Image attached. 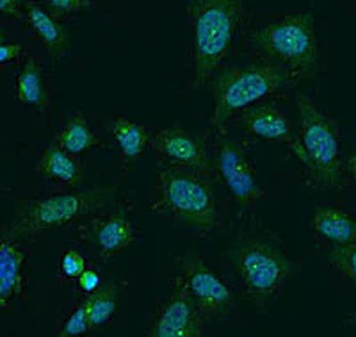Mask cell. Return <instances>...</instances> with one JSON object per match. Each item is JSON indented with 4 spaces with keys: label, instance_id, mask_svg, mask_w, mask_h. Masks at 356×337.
I'll return each instance as SVG.
<instances>
[{
    "label": "cell",
    "instance_id": "6da1fadb",
    "mask_svg": "<svg viewBox=\"0 0 356 337\" xmlns=\"http://www.w3.org/2000/svg\"><path fill=\"white\" fill-rule=\"evenodd\" d=\"M189 24V88L207 91L212 79L235 61L250 27L237 0H195L186 8Z\"/></svg>",
    "mask_w": 356,
    "mask_h": 337
},
{
    "label": "cell",
    "instance_id": "7a4b0ae2",
    "mask_svg": "<svg viewBox=\"0 0 356 337\" xmlns=\"http://www.w3.org/2000/svg\"><path fill=\"white\" fill-rule=\"evenodd\" d=\"M243 47L248 56L264 59L284 73L289 88L316 81L326 65L312 13L284 15L248 33Z\"/></svg>",
    "mask_w": 356,
    "mask_h": 337
},
{
    "label": "cell",
    "instance_id": "3957f363",
    "mask_svg": "<svg viewBox=\"0 0 356 337\" xmlns=\"http://www.w3.org/2000/svg\"><path fill=\"white\" fill-rule=\"evenodd\" d=\"M225 260L239 276L243 298L260 314L267 313L269 301L282 297L298 269L278 236L260 228L241 232L234 246L225 250Z\"/></svg>",
    "mask_w": 356,
    "mask_h": 337
},
{
    "label": "cell",
    "instance_id": "277c9868",
    "mask_svg": "<svg viewBox=\"0 0 356 337\" xmlns=\"http://www.w3.org/2000/svg\"><path fill=\"white\" fill-rule=\"evenodd\" d=\"M296 107L300 130L289 148L301 163L305 180L314 189H342L348 184V177L342 164L339 127L316 98L298 95Z\"/></svg>",
    "mask_w": 356,
    "mask_h": 337
},
{
    "label": "cell",
    "instance_id": "5b68a950",
    "mask_svg": "<svg viewBox=\"0 0 356 337\" xmlns=\"http://www.w3.org/2000/svg\"><path fill=\"white\" fill-rule=\"evenodd\" d=\"M154 214L170 216L182 228L209 236L221 225L218 202L209 180L180 168L157 164L152 200Z\"/></svg>",
    "mask_w": 356,
    "mask_h": 337
},
{
    "label": "cell",
    "instance_id": "8992f818",
    "mask_svg": "<svg viewBox=\"0 0 356 337\" xmlns=\"http://www.w3.org/2000/svg\"><path fill=\"white\" fill-rule=\"evenodd\" d=\"M212 157L214 177L227 187L237 209V216L248 228H260L266 205V189L259 184L257 170L248 155L246 146L235 138L230 129H211L203 132Z\"/></svg>",
    "mask_w": 356,
    "mask_h": 337
},
{
    "label": "cell",
    "instance_id": "52a82bcc",
    "mask_svg": "<svg viewBox=\"0 0 356 337\" xmlns=\"http://www.w3.org/2000/svg\"><path fill=\"white\" fill-rule=\"evenodd\" d=\"M248 57V63L234 61L212 79L207 91L214 95V111L207 127H227L235 114L260 102L273 100L284 88H289L287 79L278 68L259 57Z\"/></svg>",
    "mask_w": 356,
    "mask_h": 337
},
{
    "label": "cell",
    "instance_id": "ba28073f",
    "mask_svg": "<svg viewBox=\"0 0 356 337\" xmlns=\"http://www.w3.org/2000/svg\"><path fill=\"white\" fill-rule=\"evenodd\" d=\"M116 196V186L95 187L88 191L54 193L29 200L20 205L11 224L6 225L4 236L17 241H36L54 228L77 224L86 216L106 207Z\"/></svg>",
    "mask_w": 356,
    "mask_h": 337
},
{
    "label": "cell",
    "instance_id": "9c48e42d",
    "mask_svg": "<svg viewBox=\"0 0 356 337\" xmlns=\"http://www.w3.org/2000/svg\"><path fill=\"white\" fill-rule=\"evenodd\" d=\"M175 275L180 276L205 323H225L234 316L237 311L235 292L202 256L187 252L178 260Z\"/></svg>",
    "mask_w": 356,
    "mask_h": 337
},
{
    "label": "cell",
    "instance_id": "30bf717a",
    "mask_svg": "<svg viewBox=\"0 0 356 337\" xmlns=\"http://www.w3.org/2000/svg\"><path fill=\"white\" fill-rule=\"evenodd\" d=\"M150 146L157 157V164L191 171L209 182L214 179L211 150L203 134L177 125L168 127L152 136Z\"/></svg>",
    "mask_w": 356,
    "mask_h": 337
},
{
    "label": "cell",
    "instance_id": "8fae6325",
    "mask_svg": "<svg viewBox=\"0 0 356 337\" xmlns=\"http://www.w3.org/2000/svg\"><path fill=\"white\" fill-rule=\"evenodd\" d=\"M205 320L180 276H171L170 297L161 301L145 337H207Z\"/></svg>",
    "mask_w": 356,
    "mask_h": 337
},
{
    "label": "cell",
    "instance_id": "7c38bea8",
    "mask_svg": "<svg viewBox=\"0 0 356 337\" xmlns=\"http://www.w3.org/2000/svg\"><path fill=\"white\" fill-rule=\"evenodd\" d=\"M81 236L89 246L97 250L102 262H109L114 256L139 241V230L125 209L116 207L86 221L81 228Z\"/></svg>",
    "mask_w": 356,
    "mask_h": 337
},
{
    "label": "cell",
    "instance_id": "4fadbf2b",
    "mask_svg": "<svg viewBox=\"0 0 356 337\" xmlns=\"http://www.w3.org/2000/svg\"><path fill=\"white\" fill-rule=\"evenodd\" d=\"M27 250L17 240L0 237V313L11 311L27 295Z\"/></svg>",
    "mask_w": 356,
    "mask_h": 337
},
{
    "label": "cell",
    "instance_id": "5bb4252c",
    "mask_svg": "<svg viewBox=\"0 0 356 337\" xmlns=\"http://www.w3.org/2000/svg\"><path fill=\"white\" fill-rule=\"evenodd\" d=\"M230 122L243 129L246 134L266 139V141H284L291 145L296 138L287 113L271 100L248 107L243 113L235 114Z\"/></svg>",
    "mask_w": 356,
    "mask_h": 337
},
{
    "label": "cell",
    "instance_id": "9a60e30c",
    "mask_svg": "<svg viewBox=\"0 0 356 337\" xmlns=\"http://www.w3.org/2000/svg\"><path fill=\"white\" fill-rule=\"evenodd\" d=\"M25 18L29 27L33 29L34 36L41 43L44 52L49 54L50 65L56 68L57 65L70 56V34L61 22H57L47 13V9L40 2H25Z\"/></svg>",
    "mask_w": 356,
    "mask_h": 337
},
{
    "label": "cell",
    "instance_id": "2e32d148",
    "mask_svg": "<svg viewBox=\"0 0 356 337\" xmlns=\"http://www.w3.org/2000/svg\"><path fill=\"white\" fill-rule=\"evenodd\" d=\"M316 236L333 246H348L356 241V219L339 205H319L310 221Z\"/></svg>",
    "mask_w": 356,
    "mask_h": 337
},
{
    "label": "cell",
    "instance_id": "e0dca14e",
    "mask_svg": "<svg viewBox=\"0 0 356 337\" xmlns=\"http://www.w3.org/2000/svg\"><path fill=\"white\" fill-rule=\"evenodd\" d=\"M111 134L120 150V168H129L145 155L150 145L146 125L127 118H116L111 125Z\"/></svg>",
    "mask_w": 356,
    "mask_h": 337
},
{
    "label": "cell",
    "instance_id": "ac0fdd59",
    "mask_svg": "<svg viewBox=\"0 0 356 337\" xmlns=\"http://www.w3.org/2000/svg\"><path fill=\"white\" fill-rule=\"evenodd\" d=\"M36 171L43 177L44 182L75 186L81 177V164L75 161L73 155L54 143L43 150V155L36 164Z\"/></svg>",
    "mask_w": 356,
    "mask_h": 337
},
{
    "label": "cell",
    "instance_id": "d6986e66",
    "mask_svg": "<svg viewBox=\"0 0 356 337\" xmlns=\"http://www.w3.org/2000/svg\"><path fill=\"white\" fill-rule=\"evenodd\" d=\"M17 100L38 109H49L52 106L44 88L43 70L33 56L27 57V61L17 75Z\"/></svg>",
    "mask_w": 356,
    "mask_h": 337
},
{
    "label": "cell",
    "instance_id": "ffe728a7",
    "mask_svg": "<svg viewBox=\"0 0 356 337\" xmlns=\"http://www.w3.org/2000/svg\"><path fill=\"white\" fill-rule=\"evenodd\" d=\"M56 145L70 155H79L102 145L97 130L89 125L82 116L72 114L66 125L56 136Z\"/></svg>",
    "mask_w": 356,
    "mask_h": 337
},
{
    "label": "cell",
    "instance_id": "44dd1931",
    "mask_svg": "<svg viewBox=\"0 0 356 337\" xmlns=\"http://www.w3.org/2000/svg\"><path fill=\"white\" fill-rule=\"evenodd\" d=\"M116 300H118V285L113 281H104L100 288L91 295H86L82 298L88 311L89 329L91 332L107 327L113 321L114 313H116Z\"/></svg>",
    "mask_w": 356,
    "mask_h": 337
},
{
    "label": "cell",
    "instance_id": "7402d4cb",
    "mask_svg": "<svg viewBox=\"0 0 356 337\" xmlns=\"http://www.w3.org/2000/svg\"><path fill=\"white\" fill-rule=\"evenodd\" d=\"M326 260L337 273L344 276L346 281L356 285V241L348 246L330 248Z\"/></svg>",
    "mask_w": 356,
    "mask_h": 337
},
{
    "label": "cell",
    "instance_id": "603a6c76",
    "mask_svg": "<svg viewBox=\"0 0 356 337\" xmlns=\"http://www.w3.org/2000/svg\"><path fill=\"white\" fill-rule=\"evenodd\" d=\"M40 4L47 9L50 17L65 24V22L79 17L86 9L97 8L98 2H91V0H47V2H40Z\"/></svg>",
    "mask_w": 356,
    "mask_h": 337
},
{
    "label": "cell",
    "instance_id": "cb8c5ba5",
    "mask_svg": "<svg viewBox=\"0 0 356 337\" xmlns=\"http://www.w3.org/2000/svg\"><path fill=\"white\" fill-rule=\"evenodd\" d=\"M88 332H91V329H89L88 311H86L84 301H75L68 316L63 321L61 329L57 330L56 337H81Z\"/></svg>",
    "mask_w": 356,
    "mask_h": 337
},
{
    "label": "cell",
    "instance_id": "d4e9b609",
    "mask_svg": "<svg viewBox=\"0 0 356 337\" xmlns=\"http://www.w3.org/2000/svg\"><path fill=\"white\" fill-rule=\"evenodd\" d=\"M86 257L79 250H66L59 262V281L73 282L86 272Z\"/></svg>",
    "mask_w": 356,
    "mask_h": 337
},
{
    "label": "cell",
    "instance_id": "484cf974",
    "mask_svg": "<svg viewBox=\"0 0 356 337\" xmlns=\"http://www.w3.org/2000/svg\"><path fill=\"white\" fill-rule=\"evenodd\" d=\"M77 282L79 288H81V291L84 292V295H91V292L97 291L102 284L100 275H98L97 272H93V269H86V272L79 276Z\"/></svg>",
    "mask_w": 356,
    "mask_h": 337
},
{
    "label": "cell",
    "instance_id": "4316f807",
    "mask_svg": "<svg viewBox=\"0 0 356 337\" xmlns=\"http://www.w3.org/2000/svg\"><path fill=\"white\" fill-rule=\"evenodd\" d=\"M25 54V49L20 43H4L0 47V66L15 63Z\"/></svg>",
    "mask_w": 356,
    "mask_h": 337
},
{
    "label": "cell",
    "instance_id": "83f0119b",
    "mask_svg": "<svg viewBox=\"0 0 356 337\" xmlns=\"http://www.w3.org/2000/svg\"><path fill=\"white\" fill-rule=\"evenodd\" d=\"M22 6L20 0H0V13L22 20Z\"/></svg>",
    "mask_w": 356,
    "mask_h": 337
},
{
    "label": "cell",
    "instance_id": "f1b7e54d",
    "mask_svg": "<svg viewBox=\"0 0 356 337\" xmlns=\"http://www.w3.org/2000/svg\"><path fill=\"white\" fill-rule=\"evenodd\" d=\"M344 171H346V177H348V180L349 179L356 180V152L348 159V163H346V166H344Z\"/></svg>",
    "mask_w": 356,
    "mask_h": 337
},
{
    "label": "cell",
    "instance_id": "f546056e",
    "mask_svg": "<svg viewBox=\"0 0 356 337\" xmlns=\"http://www.w3.org/2000/svg\"><path fill=\"white\" fill-rule=\"evenodd\" d=\"M346 325L351 327V329L356 330V309L353 311V313L349 314V316H346Z\"/></svg>",
    "mask_w": 356,
    "mask_h": 337
},
{
    "label": "cell",
    "instance_id": "4dcf8cb0",
    "mask_svg": "<svg viewBox=\"0 0 356 337\" xmlns=\"http://www.w3.org/2000/svg\"><path fill=\"white\" fill-rule=\"evenodd\" d=\"M4 45V33H2V29H0V47Z\"/></svg>",
    "mask_w": 356,
    "mask_h": 337
},
{
    "label": "cell",
    "instance_id": "1f68e13d",
    "mask_svg": "<svg viewBox=\"0 0 356 337\" xmlns=\"http://www.w3.org/2000/svg\"><path fill=\"white\" fill-rule=\"evenodd\" d=\"M355 130H356V120H355Z\"/></svg>",
    "mask_w": 356,
    "mask_h": 337
}]
</instances>
